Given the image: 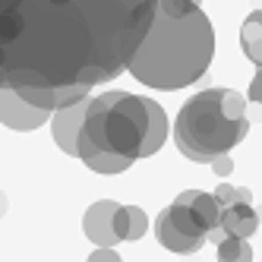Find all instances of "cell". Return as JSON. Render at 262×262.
<instances>
[{
	"instance_id": "obj_1",
	"label": "cell",
	"mask_w": 262,
	"mask_h": 262,
	"mask_svg": "<svg viewBox=\"0 0 262 262\" xmlns=\"http://www.w3.org/2000/svg\"><path fill=\"white\" fill-rule=\"evenodd\" d=\"M155 10L158 0H0V89L117 79Z\"/></svg>"
},
{
	"instance_id": "obj_2",
	"label": "cell",
	"mask_w": 262,
	"mask_h": 262,
	"mask_svg": "<svg viewBox=\"0 0 262 262\" xmlns=\"http://www.w3.org/2000/svg\"><path fill=\"white\" fill-rule=\"evenodd\" d=\"M215 57V29L202 7L174 16L167 10H155L145 38L139 41L136 54L129 57L126 73L148 89H186L202 79Z\"/></svg>"
},
{
	"instance_id": "obj_3",
	"label": "cell",
	"mask_w": 262,
	"mask_h": 262,
	"mask_svg": "<svg viewBox=\"0 0 262 262\" xmlns=\"http://www.w3.org/2000/svg\"><path fill=\"white\" fill-rule=\"evenodd\" d=\"M250 133L247 117H231L224 111V89H205L180 107L174 123V142L183 158L196 164H212L218 155H228Z\"/></svg>"
},
{
	"instance_id": "obj_4",
	"label": "cell",
	"mask_w": 262,
	"mask_h": 262,
	"mask_svg": "<svg viewBox=\"0 0 262 262\" xmlns=\"http://www.w3.org/2000/svg\"><path fill=\"white\" fill-rule=\"evenodd\" d=\"M145 133H148L145 98L114 89V92H101L98 98H92L89 114H85V126H82L79 136L92 139L101 152L139 158Z\"/></svg>"
},
{
	"instance_id": "obj_5",
	"label": "cell",
	"mask_w": 262,
	"mask_h": 262,
	"mask_svg": "<svg viewBox=\"0 0 262 262\" xmlns=\"http://www.w3.org/2000/svg\"><path fill=\"white\" fill-rule=\"evenodd\" d=\"M51 114H54V111L26 101L16 89H10V85L0 89V123H4V126L19 129V133H29V129H38L41 123H48Z\"/></svg>"
},
{
	"instance_id": "obj_6",
	"label": "cell",
	"mask_w": 262,
	"mask_h": 262,
	"mask_svg": "<svg viewBox=\"0 0 262 262\" xmlns=\"http://www.w3.org/2000/svg\"><path fill=\"white\" fill-rule=\"evenodd\" d=\"M89 104L92 98H79V101H73L67 107H57L51 114V133H54V142H57L60 152L73 155V158H79V133H82V126H85V114H89Z\"/></svg>"
},
{
	"instance_id": "obj_7",
	"label": "cell",
	"mask_w": 262,
	"mask_h": 262,
	"mask_svg": "<svg viewBox=\"0 0 262 262\" xmlns=\"http://www.w3.org/2000/svg\"><path fill=\"white\" fill-rule=\"evenodd\" d=\"M120 205L111 202V199H98L89 205V212L82 218V231L92 243H98V247H114L120 243V237L114 234V215H117Z\"/></svg>"
},
{
	"instance_id": "obj_8",
	"label": "cell",
	"mask_w": 262,
	"mask_h": 262,
	"mask_svg": "<svg viewBox=\"0 0 262 262\" xmlns=\"http://www.w3.org/2000/svg\"><path fill=\"white\" fill-rule=\"evenodd\" d=\"M155 237H158V243H161L164 250H171V253H177V256L199 253V250H202V243H205V240H199V237H186L183 231H177L164 209H161V215L155 218Z\"/></svg>"
},
{
	"instance_id": "obj_9",
	"label": "cell",
	"mask_w": 262,
	"mask_h": 262,
	"mask_svg": "<svg viewBox=\"0 0 262 262\" xmlns=\"http://www.w3.org/2000/svg\"><path fill=\"white\" fill-rule=\"evenodd\" d=\"M259 215L250 202H237V205H224V212H221V228L234 234V237H253L259 231Z\"/></svg>"
},
{
	"instance_id": "obj_10",
	"label": "cell",
	"mask_w": 262,
	"mask_h": 262,
	"mask_svg": "<svg viewBox=\"0 0 262 262\" xmlns=\"http://www.w3.org/2000/svg\"><path fill=\"white\" fill-rule=\"evenodd\" d=\"M174 202H183V205H190V209L202 218L205 228H218L221 224V212H224V205L215 199V193H202V190H183Z\"/></svg>"
},
{
	"instance_id": "obj_11",
	"label": "cell",
	"mask_w": 262,
	"mask_h": 262,
	"mask_svg": "<svg viewBox=\"0 0 262 262\" xmlns=\"http://www.w3.org/2000/svg\"><path fill=\"white\" fill-rule=\"evenodd\" d=\"M148 104V133H145V142H142V155L139 158H148V155H155L158 148L164 145L167 139V117H164V107L152 98H145Z\"/></svg>"
},
{
	"instance_id": "obj_12",
	"label": "cell",
	"mask_w": 262,
	"mask_h": 262,
	"mask_svg": "<svg viewBox=\"0 0 262 262\" xmlns=\"http://www.w3.org/2000/svg\"><path fill=\"white\" fill-rule=\"evenodd\" d=\"M148 231V218L139 205H120L114 215V234L120 240H139Z\"/></svg>"
},
{
	"instance_id": "obj_13",
	"label": "cell",
	"mask_w": 262,
	"mask_h": 262,
	"mask_svg": "<svg viewBox=\"0 0 262 262\" xmlns=\"http://www.w3.org/2000/svg\"><path fill=\"white\" fill-rule=\"evenodd\" d=\"M240 45H243V54L262 67V10H253L240 26Z\"/></svg>"
},
{
	"instance_id": "obj_14",
	"label": "cell",
	"mask_w": 262,
	"mask_h": 262,
	"mask_svg": "<svg viewBox=\"0 0 262 262\" xmlns=\"http://www.w3.org/2000/svg\"><path fill=\"white\" fill-rule=\"evenodd\" d=\"M164 212H167V218H171V224H174L177 231H183L186 237H199V240H205L209 228L202 224V218L190 209V205H183V202H171Z\"/></svg>"
},
{
	"instance_id": "obj_15",
	"label": "cell",
	"mask_w": 262,
	"mask_h": 262,
	"mask_svg": "<svg viewBox=\"0 0 262 262\" xmlns=\"http://www.w3.org/2000/svg\"><path fill=\"white\" fill-rule=\"evenodd\" d=\"M136 158H129V155H117V152H98V155H92L85 161V167H92L95 174H123L129 164H133Z\"/></svg>"
},
{
	"instance_id": "obj_16",
	"label": "cell",
	"mask_w": 262,
	"mask_h": 262,
	"mask_svg": "<svg viewBox=\"0 0 262 262\" xmlns=\"http://www.w3.org/2000/svg\"><path fill=\"white\" fill-rule=\"evenodd\" d=\"M250 259H253V247L247 243V237L228 234L218 243V262H250Z\"/></svg>"
},
{
	"instance_id": "obj_17",
	"label": "cell",
	"mask_w": 262,
	"mask_h": 262,
	"mask_svg": "<svg viewBox=\"0 0 262 262\" xmlns=\"http://www.w3.org/2000/svg\"><path fill=\"white\" fill-rule=\"evenodd\" d=\"M215 199L221 205H237V202H253V193L247 186H231V183H221L215 190Z\"/></svg>"
},
{
	"instance_id": "obj_18",
	"label": "cell",
	"mask_w": 262,
	"mask_h": 262,
	"mask_svg": "<svg viewBox=\"0 0 262 262\" xmlns=\"http://www.w3.org/2000/svg\"><path fill=\"white\" fill-rule=\"evenodd\" d=\"M85 262H123V259H120V253H117L114 247H98Z\"/></svg>"
},
{
	"instance_id": "obj_19",
	"label": "cell",
	"mask_w": 262,
	"mask_h": 262,
	"mask_svg": "<svg viewBox=\"0 0 262 262\" xmlns=\"http://www.w3.org/2000/svg\"><path fill=\"white\" fill-rule=\"evenodd\" d=\"M212 171H215L218 177H228V174L234 171V161H231V155H218V158L212 161Z\"/></svg>"
},
{
	"instance_id": "obj_20",
	"label": "cell",
	"mask_w": 262,
	"mask_h": 262,
	"mask_svg": "<svg viewBox=\"0 0 262 262\" xmlns=\"http://www.w3.org/2000/svg\"><path fill=\"white\" fill-rule=\"evenodd\" d=\"M247 98L256 101V104H262V67H259V73L253 76V82H250V89H247Z\"/></svg>"
},
{
	"instance_id": "obj_21",
	"label": "cell",
	"mask_w": 262,
	"mask_h": 262,
	"mask_svg": "<svg viewBox=\"0 0 262 262\" xmlns=\"http://www.w3.org/2000/svg\"><path fill=\"white\" fill-rule=\"evenodd\" d=\"M4 209H7V196H0V215H4Z\"/></svg>"
},
{
	"instance_id": "obj_22",
	"label": "cell",
	"mask_w": 262,
	"mask_h": 262,
	"mask_svg": "<svg viewBox=\"0 0 262 262\" xmlns=\"http://www.w3.org/2000/svg\"><path fill=\"white\" fill-rule=\"evenodd\" d=\"M256 215H259V221H262V205H256Z\"/></svg>"
},
{
	"instance_id": "obj_23",
	"label": "cell",
	"mask_w": 262,
	"mask_h": 262,
	"mask_svg": "<svg viewBox=\"0 0 262 262\" xmlns=\"http://www.w3.org/2000/svg\"><path fill=\"white\" fill-rule=\"evenodd\" d=\"M193 4H202V0H193Z\"/></svg>"
},
{
	"instance_id": "obj_24",
	"label": "cell",
	"mask_w": 262,
	"mask_h": 262,
	"mask_svg": "<svg viewBox=\"0 0 262 262\" xmlns=\"http://www.w3.org/2000/svg\"><path fill=\"white\" fill-rule=\"evenodd\" d=\"M250 262H253V259H250Z\"/></svg>"
}]
</instances>
